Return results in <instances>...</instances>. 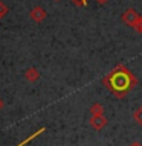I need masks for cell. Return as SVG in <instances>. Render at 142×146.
<instances>
[{"instance_id": "cell-7", "label": "cell", "mask_w": 142, "mask_h": 146, "mask_svg": "<svg viewBox=\"0 0 142 146\" xmlns=\"http://www.w3.org/2000/svg\"><path fill=\"white\" fill-rule=\"evenodd\" d=\"M96 2H98L99 5H104V3H107V2H109V0H96Z\"/></svg>"}, {"instance_id": "cell-1", "label": "cell", "mask_w": 142, "mask_h": 146, "mask_svg": "<svg viewBox=\"0 0 142 146\" xmlns=\"http://www.w3.org/2000/svg\"><path fill=\"white\" fill-rule=\"evenodd\" d=\"M102 82L116 98L125 96L128 91H131L137 85V79L135 78V75L122 66H119L113 72H110L102 79Z\"/></svg>"}, {"instance_id": "cell-6", "label": "cell", "mask_w": 142, "mask_h": 146, "mask_svg": "<svg viewBox=\"0 0 142 146\" xmlns=\"http://www.w3.org/2000/svg\"><path fill=\"white\" fill-rule=\"evenodd\" d=\"M73 2L78 3V5H81V6H82V5H86V0H73Z\"/></svg>"}, {"instance_id": "cell-2", "label": "cell", "mask_w": 142, "mask_h": 146, "mask_svg": "<svg viewBox=\"0 0 142 146\" xmlns=\"http://www.w3.org/2000/svg\"><path fill=\"white\" fill-rule=\"evenodd\" d=\"M139 18H141V15L135 11V9H131V8H130V9H127V11L122 14V20L125 21L128 26H133V27L137 25Z\"/></svg>"}, {"instance_id": "cell-3", "label": "cell", "mask_w": 142, "mask_h": 146, "mask_svg": "<svg viewBox=\"0 0 142 146\" xmlns=\"http://www.w3.org/2000/svg\"><path fill=\"white\" fill-rule=\"evenodd\" d=\"M95 128H102L104 125H105V119H102L101 116H98V117H95Z\"/></svg>"}, {"instance_id": "cell-4", "label": "cell", "mask_w": 142, "mask_h": 146, "mask_svg": "<svg viewBox=\"0 0 142 146\" xmlns=\"http://www.w3.org/2000/svg\"><path fill=\"white\" fill-rule=\"evenodd\" d=\"M135 120L139 123V125H142V107L139 110H136V113H135Z\"/></svg>"}, {"instance_id": "cell-5", "label": "cell", "mask_w": 142, "mask_h": 146, "mask_svg": "<svg viewBox=\"0 0 142 146\" xmlns=\"http://www.w3.org/2000/svg\"><path fill=\"white\" fill-rule=\"evenodd\" d=\"M135 29H136L137 32H141V34H142V15H141V18H139V21H137V25L135 26Z\"/></svg>"}]
</instances>
